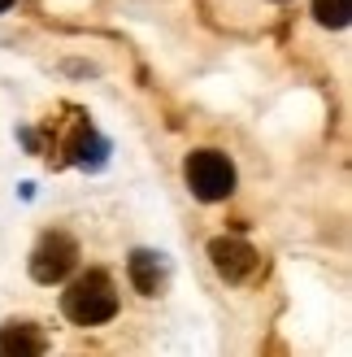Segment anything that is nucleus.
Segmentation results:
<instances>
[{
    "mask_svg": "<svg viewBox=\"0 0 352 357\" xmlns=\"http://www.w3.org/2000/svg\"><path fill=\"white\" fill-rule=\"evenodd\" d=\"M61 310H65L70 323H79V327H100V323H109V318L118 314V288H113V279L104 275V271L79 275V279L61 292Z\"/></svg>",
    "mask_w": 352,
    "mask_h": 357,
    "instance_id": "nucleus-1",
    "label": "nucleus"
},
{
    "mask_svg": "<svg viewBox=\"0 0 352 357\" xmlns=\"http://www.w3.org/2000/svg\"><path fill=\"white\" fill-rule=\"evenodd\" d=\"M183 174H187V188L196 192L200 201H226V196L235 192V166H231V157L218 153V149L191 153Z\"/></svg>",
    "mask_w": 352,
    "mask_h": 357,
    "instance_id": "nucleus-2",
    "label": "nucleus"
},
{
    "mask_svg": "<svg viewBox=\"0 0 352 357\" xmlns=\"http://www.w3.org/2000/svg\"><path fill=\"white\" fill-rule=\"evenodd\" d=\"M74 266H79L74 236H65V231H48V236H40V244H35V253H31V279L35 283H61Z\"/></svg>",
    "mask_w": 352,
    "mask_h": 357,
    "instance_id": "nucleus-3",
    "label": "nucleus"
},
{
    "mask_svg": "<svg viewBox=\"0 0 352 357\" xmlns=\"http://www.w3.org/2000/svg\"><path fill=\"white\" fill-rule=\"evenodd\" d=\"M209 257H214V271L226 283H243V279L257 271V261H261L243 240H226V236H218L214 244H209Z\"/></svg>",
    "mask_w": 352,
    "mask_h": 357,
    "instance_id": "nucleus-4",
    "label": "nucleus"
},
{
    "mask_svg": "<svg viewBox=\"0 0 352 357\" xmlns=\"http://www.w3.org/2000/svg\"><path fill=\"white\" fill-rule=\"evenodd\" d=\"M127 275H131V283H135V292L157 296V292L166 288V257L152 253V248H135L131 261H127Z\"/></svg>",
    "mask_w": 352,
    "mask_h": 357,
    "instance_id": "nucleus-5",
    "label": "nucleus"
},
{
    "mask_svg": "<svg viewBox=\"0 0 352 357\" xmlns=\"http://www.w3.org/2000/svg\"><path fill=\"white\" fill-rule=\"evenodd\" d=\"M0 353H44V335L31 323H5L0 327Z\"/></svg>",
    "mask_w": 352,
    "mask_h": 357,
    "instance_id": "nucleus-6",
    "label": "nucleus"
},
{
    "mask_svg": "<svg viewBox=\"0 0 352 357\" xmlns=\"http://www.w3.org/2000/svg\"><path fill=\"white\" fill-rule=\"evenodd\" d=\"M104 149H109V144H104V139H100L92 127L79 131L74 139H70V157H74L79 166H100V162H104Z\"/></svg>",
    "mask_w": 352,
    "mask_h": 357,
    "instance_id": "nucleus-7",
    "label": "nucleus"
},
{
    "mask_svg": "<svg viewBox=\"0 0 352 357\" xmlns=\"http://www.w3.org/2000/svg\"><path fill=\"white\" fill-rule=\"evenodd\" d=\"M313 17H318V26L339 31L352 17V0H313Z\"/></svg>",
    "mask_w": 352,
    "mask_h": 357,
    "instance_id": "nucleus-8",
    "label": "nucleus"
},
{
    "mask_svg": "<svg viewBox=\"0 0 352 357\" xmlns=\"http://www.w3.org/2000/svg\"><path fill=\"white\" fill-rule=\"evenodd\" d=\"M17 5V0H0V13H5V9H13Z\"/></svg>",
    "mask_w": 352,
    "mask_h": 357,
    "instance_id": "nucleus-9",
    "label": "nucleus"
}]
</instances>
